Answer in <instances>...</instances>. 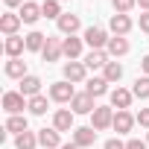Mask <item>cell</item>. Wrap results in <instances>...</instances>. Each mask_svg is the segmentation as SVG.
I'll return each mask as SVG.
<instances>
[{
	"label": "cell",
	"instance_id": "19",
	"mask_svg": "<svg viewBox=\"0 0 149 149\" xmlns=\"http://www.w3.org/2000/svg\"><path fill=\"white\" fill-rule=\"evenodd\" d=\"M38 91H41V79H38V76H32V73H29V76L21 79V94H24V97L32 100V97H38Z\"/></svg>",
	"mask_w": 149,
	"mask_h": 149
},
{
	"label": "cell",
	"instance_id": "16",
	"mask_svg": "<svg viewBox=\"0 0 149 149\" xmlns=\"http://www.w3.org/2000/svg\"><path fill=\"white\" fill-rule=\"evenodd\" d=\"M137 123V117H132L129 111H117L114 114V132L117 134H126V132H132V126Z\"/></svg>",
	"mask_w": 149,
	"mask_h": 149
},
{
	"label": "cell",
	"instance_id": "30",
	"mask_svg": "<svg viewBox=\"0 0 149 149\" xmlns=\"http://www.w3.org/2000/svg\"><path fill=\"white\" fill-rule=\"evenodd\" d=\"M29 111H32V114H38V117H41V114H47V97H41V94H38V97H32V100H29Z\"/></svg>",
	"mask_w": 149,
	"mask_h": 149
},
{
	"label": "cell",
	"instance_id": "41",
	"mask_svg": "<svg viewBox=\"0 0 149 149\" xmlns=\"http://www.w3.org/2000/svg\"><path fill=\"white\" fill-rule=\"evenodd\" d=\"M146 143H149V134H146Z\"/></svg>",
	"mask_w": 149,
	"mask_h": 149
},
{
	"label": "cell",
	"instance_id": "37",
	"mask_svg": "<svg viewBox=\"0 0 149 149\" xmlns=\"http://www.w3.org/2000/svg\"><path fill=\"white\" fill-rule=\"evenodd\" d=\"M6 6L12 9V6H24V0H6Z\"/></svg>",
	"mask_w": 149,
	"mask_h": 149
},
{
	"label": "cell",
	"instance_id": "12",
	"mask_svg": "<svg viewBox=\"0 0 149 149\" xmlns=\"http://www.w3.org/2000/svg\"><path fill=\"white\" fill-rule=\"evenodd\" d=\"M3 50H6L9 58H21V53L26 50V38H21V35H9V38L3 41Z\"/></svg>",
	"mask_w": 149,
	"mask_h": 149
},
{
	"label": "cell",
	"instance_id": "9",
	"mask_svg": "<svg viewBox=\"0 0 149 149\" xmlns=\"http://www.w3.org/2000/svg\"><path fill=\"white\" fill-rule=\"evenodd\" d=\"M21 15H12V12H6V15H0V32H3L6 38L9 35H18V29H21Z\"/></svg>",
	"mask_w": 149,
	"mask_h": 149
},
{
	"label": "cell",
	"instance_id": "38",
	"mask_svg": "<svg viewBox=\"0 0 149 149\" xmlns=\"http://www.w3.org/2000/svg\"><path fill=\"white\" fill-rule=\"evenodd\" d=\"M137 6H140L143 12H149V0H137Z\"/></svg>",
	"mask_w": 149,
	"mask_h": 149
},
{
	"label": "cell",
	"instance_id": "8",
	"mask_svg": "<svg viewBox=\"0 0 149 149\" xmlns=\"http://www.w3.org/2000/svg\"><path fill=\"white\" fill-rule=\"evenodd\" d=\"M56 24H58V32H64V35H76V32H79V26H82L79 15H73V12H64Z\"/></svg>",
	"mask_w": 149,
	"mask_h": 149
},
{
	"label": "cell",
	"instance_id": "20",
	"mask_svg": "<svg viewBox=\"0 0 149 149\" xmlns=\"http://www.w3.org/2000/svg\"><path fill=\"white\" fill-rule=\"evenodd\" d=\"M108 26H111L114 35H126V32L132 29V18H129V15H111Z\"/></svg>",
	"mask_w": 149,
	"mask_h": 149
},
{
	"label": "cell",
	"instance_id": "15",
	"mask_svg": "<svg viewBox=\"0 0 149 149\" xmlns=\"http://www.w3.org/2000/svg\"><path fill=\"white\" fill-rule=\"evenodd\" d=\"M132 91H126V88H117V91H111V105L117 108V111H129V105H132Z\"/></svg>",
	"mask_w": 149,
	"mask_h": 149
},
{
	"label": "cell",
	"instance_id": "33",
	"mask_svg": "<svg viewBox=\"0 0 149 149\" xmlns=\"http://www.w3.org/2000/svg\"><path fill=\"white\" fill-rule=\"evenodd\" d=\"M102 149H126V143H120L117 137H111V140H105V146Z\"/></svg>",
	"mask_w": 149,
	"mask_h": 149
},
{
	"label": "cell",
	"instance_id": "29",
	"mask_svg": "<svg viewBox=\"0 0 149 149\" xmlns=\"http://www.w3.org/2000/svg\"><path fill=\"white\" fill-rule=\"evenodd\" d=\"M132 94H134L137 100H149V76H137V79H134Z\"/></svg>",
	"mask_w": 149,
	"mask_h": 149
},
{
	"label": "cell",
	"instance_id": "32",
	"mask_svg": "<svg viewBox=\"0 0 149 149\" xmlns=\"http://www.w3.org/2000/svg\"><path fill=\"white\" fill-rule=\"evenodd\" d=\"M137 123L149 129V108H140V111H137Z\"/></svg>",
	"mask_w": 149,
	"mask_h": 149
},
{
	"label": "cell",
	"instance_id": "17",
	"mask_svg": "<svg viewBox=\"0 0 149 149\" xmlns=\"http://www.w3.org/2000/svg\"><path fill=\"white\" fill-rule=\"evenodd\" d=\"M6 76H9V79H24V76H29V73H26V61H24V58H9V61H6Z\"/></svg>",
	"mask_w": 149,
	"mask_h": 149
},
{
	"label": "cell",
	"instance_id": "2",
	"mask_svg": "<svg viewBox=\"0 0 149 149\" xmlns=\"http://www.w3.org/2000/svg\"><path fill=\"white\" fill-rule=\"evenodd\" d=\"M73 97H76L73 82L61 79V82H53V85H50V100H53V102H70Z\"/></svg>",
	"mask_w": 149,
	"mask_h": 149
},
{
	"label": "cell",
	"instance_id": "39",
	"mask_svg": "<svg viewBox=\"0 0 149 149\" xmlns=\"http://www.w3.org/2000/svg\"><path fill=\"white\" fill-rule=\"evenodd\" d=\"M61 149H79V146H76V143H64Z\"/></svg>",
	"mask_w": 149,
	"mask_h": 149
},
{
	"label": "cell",
	"instance_id": "40",
	"mask_svg": "<svg viewBox=\"0 0 149 149\" xmlns=\"http://www.w3.org/2000/svg\"><path fill=\"white\" fill-rule=\"evenodd\" d=\"M58 3H67V0H58Z\"/></svg>",
	"mask_w": 149,
	"mask_h": 149
},
{
	"label": "cell",
	"instance_id": "36",
	"mask_svg": "<svg viewBox=\"0 0 149 149\" xmlns=\"http://www.w3.org/2000/svg\"><path fill=\"white\" fill-rule=\"evenodd\" d=\"M140 67H143V76H149V56L140 58Z\"/></svg>",
	"mask_w": 149,
	"mask_h": 149
},
{
	"label": "cell",
	"instance_id": "18",
	"mask_svg": "<svg viewBox=\"0 0 149 149\" xmlns=\"http://www.w3.org/2000/svg\"><path fill=\"white\" fill-rule=\"evenodd\" d=\"M38 18H44V15H41V6L32 3V0H26V3L21 6V21H24V24H35Z\"/></svg>",
	"mask_w": 149,
	"mask_h": 149
},
{
	"label": "cell",
	"instance_id": "31",
	"mask_svg": "<svg viewBox=\"0 0 149 149\" xmlns=\"http://www.w3.org/2000/svg\"><path fill=\"white\" fill-rule=\"evenodd\" d=\"M111 6H114L117 15H126V12H132L137 6V0H111Z\"/></svg>",
	"mask_w": 149,
	"mask_h": 149
},
{
	"label": "cell",
	"instance_id": "28",
	"mask_svg": "<svg viewBox=\"0 0 149 149\" xmlns=\"http://www.w3.org/2000/svg\"><path fill=\"white\" fill-rule=\"evenodd\" d=\"M44 44H47V35H41V32H29L26 35V50H32V53H41L44 50Z\"/></svg>",
	"mask_w": 149,
	"mask_h": 149
},
{
	"label": "cell",
	"instance_id": "25",
	"mask_svg": "<svg viewBox=\"0 0 149 149\" xmlns=\"http://www.w3.org/2000/svg\"><path fill=\"white\" fill-rule=\"evenodd\" d=\"M85 85H88V88H85V91H88V94H91V97H102V94H105V91H108V82H105V79H102V76H94V79H88V82H85Z\"/></svg>",
	"mask_w": 149,
	"mask_h": 149
},
{
	"label": "cell",
	"instance_id": "4",
	"mask_svg": "<svg viewBox=\"0 0 149 149\" xmlns=\"http://www.w3.org/2000/svg\"><path fill=\"white\" fill-rule=\"evenodd\" d=\"M61 56H64L61 38H56V35H47V44H44V50H41V58L50 64V61H58Z\"/></svg>",
	"mask_w": 149,
	"mask_h": 149
},
{
	"label": "cell",
	"instance_id": "7",
	"mask_svg": "<svg viewBox=\"0 0 149 149\" xmlns=\"http://www.w3.org/2000/svg\"><path fill=\"white\" fill-rule=\"evenodd\" d=\"M73 143H76L79 149L94 146V143H97V129H94V126H79V129H73Z\"/></svg>",
	"mask_w": 149,
	"mask_h": 149
},
{
	"label": "cell",
	"instance_id": "5",
	"mask_svg": "<svg viewBox=\"0 0 149 149\" xmlns=\"http://www.w3.org/2000/svg\"><path fill=\"white\" fill-rule=\"evenodd\" d=\"M91 126H94L97 132H102V129L114 126V111H111L108 105H97V111L91 114Z\"/></svg>",
	"mask_w": 149,
	"mask_h": 149
},
{
	"label": "cell",
	"instance_id": "13",
	"mask_svg": "<svg viewBox=\"0 0 149 149\" xmlns=\"http://www.w3.org/2000/svg\"><path fill=\"white\" fill-rule=\"evenodd\" d=\"M38 143H41L44 149H61L58 129H38Z\"/></svg>",
	"mask_w": 149,
	"mask_h": 149
},
{
	"label": "cell",
	"instance_id": "23",
	"mask_svg": "<svg viewBox=\"0 0 149 149\" xmlns=\"http://www.w3.org/2000/svg\"><path fill=\"white\" fill-rule=\"evenodd\" d=\"M6 132H15V137L24 134V132H29V129H26V117H24V114H12V117L6 120Z\"/></svg>",
	"mask_w": 149,
	"mask_h": 149
},
{
	"label": "cell",
	"instance_id": "27",
	"mask_svg": "<svg viewBox=\"0 0 149 149\" xmlns=\"http://www.w3.org/2000/svg\"><path fill=\"white\" fill-rule=\"evenodd\" d=\"M41 15L44 18H61L64 12H61V3H58V0H44V3H41Z\"/></svg>",
	"mask_w": 149,
	"mask_h": 149
},
{
	"label": "cell",
	"instance_id": "22",
	"mask_svg": "<svg viewBox=\"0 0 149 149\" xmlns=\"http://www.w3.org/2000/svg\"><path fill=\"white\" fill-rule=\"evenodd\" d=\"M105 64H108V53L105 50H91L85 56V67L88 70H97V67H105Z\"/></svg>",
	"mask_w": 149,
	"mask_h": 149
},
{
	"label": "cell",
	"instance_id": "24",
	"mask_svg": "<svg viewBox=\"0 0 149 149\" xmlns=\"http://www.w3.org/2000/svg\"><path fill=\"white\" fill-rule=\"evenodd\" d=\"M15 146H18V149H35V146H41V143H38V132H24V134H18V137H15Z\"/></svg>",
	"mask_w": 149,
	"mask_h": 149
},
{
	"label": "cell",
	"instance_id": "3",
	"mask_svg": "<svg viewBox=\"0 0 149 149\" xmlns=\"http://www.w3.org/2000/svg\"><path fill=\"white\" fill-rule=\"evenodd\" d=\"M82 38H85V44H88L91 50H102V47H108V32H105L102 26H88Z\"/></svg>",
	"mask_w": 149,
	"mask_h": 149
},
{
	"label": "cell",
	"instance_id": "26",
	"mask_svg": "<svg viewBox=\"0 0 149 149\" xmlns=\"http://www.w3.org/2000/svg\"><path fill=\"white\" fill-rule=\"evenodd\" d=\"M120 76H123V67L117 64V61H108L105 67H102V79L111 85V82H120Z\"/></svg>",
	"mask_w": 149,
	"mask_h": 149
},
{
	"label": "cell",
	"instance_id": "14",
	"mask_svg": "<svg viewBox=\"0 0 149 149\" xmlns=\"http://www.w3.org/2000/svg\"><path fill=\"white\" fill-rule=\"evenodd\" d=\"M82 41H85V38H76V35H67V38H61L64 56H67L70 61H76V58L82 56Z\"/></svg>",
	"mask_w": 149,
	"mask_h": 149
},
{
	"label": "cell",
	"instance_id": "35",
	"mask_svg": "<svg viewBox=\"0 0 149 149\" xmlns=\"http://www.w3.org/2000/svg\"><path fill=\"white\" fill-rule=\"evenodd\" d=\"M140 29H143V32H149V12H143V15H140Z\"/></svg>",
	"mask_w": 149,
	"mask_h": 149
},
{
	"label": "cell",
	"instance_id": "34",
	"mask_svg": "<svg viewBox=\"0 0 149 149\" xmlns=\"http://www.w3.org/2000/svg\"><path fill=\"white\" fill-rule=\"evenodd\" d=\"M149 143H143V140H137V137H132L129 143H126V149H146Z\"/></svg>",
	"mask_w": 149,
	"mask_h": 149
},
{
	"label": "cell",
	"instance_id": "1",
	"mask_svg": "<svg viewBox=\"0 0 149 149\" xmlns=\"http://www.w3.org/2000/svg\"><path fill=\"white\" fill-rule=\"evenodd\" d=\"M3 108H6L9 117H12V114H21L24 108H29V100H26L21 91H6V94H3Z\"/></svg>",
	"mask_w": 149,
	"mask_h": 149
},
{
	"label": "cell",
	"instance_id": "11",
	"mask_svg": "<svg viewBox=\"0 0 149 149\" xmlns=\"http://www.w3.org/2000/svg\"><path fill=\"white\" fill-rule=\"evenodd\" d=\"M73 114L70 108H58L56 114H53V129H58V132H70L73 129Z\"/></svg>",
	"mask_w": 149,
	"mask_h": 149
},
{
	"label": "cell",
	"instance_id": "6",
	"mask_svg": "<svg viewBox=\"0 0 149 149\" xmlns=\"http://www.w3.org/2000/svg\"><path fill=\"white\" fill-rule=\"evenodd\" d=\"M70 111L73 114H94L97 111V105H94V97L85 91V94H76L70 100Z\"/></svg>",
	"mask_w": 149,
	"mask_h": 149
},
{
	"label": "cell",
	"instance_id": "21",
	"mask_svg": "<svg viewBox=\"0 0 149 149\" xmlns=\"http://www.w3.org/2000/svg\"><path fill=\"white\" fill-rule=\"evenodd\" d=\"M105 53H108V56H114V58H117V56H126V53H129V41H126L123 35H114V38H108Z\"/></svg>",
	"mask_w": 149,
	"mask_h": 149
},
{
	"label": "cell",
	"instance_id": "10",
	"mask_svg": "<svg viewBox=\"0 0 149 149\" xmlns=\"http://www.w3.org/2000/svg\"><path fill=\"white\" fill-rule=\"evenodd\" d=\"M85 73H88L85 61H67L64 64V79L67 82H85Z\"/></svg>",
	"mask_w": 149,
	"mask_h": 149
}]
</instances>
